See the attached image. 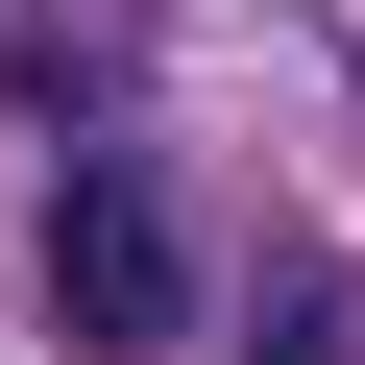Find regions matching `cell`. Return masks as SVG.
Masks as SVG:
<instances>
[{"mask_svg":"<svg viewBox=\"0 0 365 365\" xmlns=\"http://www.w3.org/2000/svg\"><path fill=\"white\" fill-rule=\"evenodd\" d=\"M49 317L73 341H170V317H195V220H170L146 170H73V195H49Z\"/></svg>","mask_w":365,"mask_h":365,"instance_id":"cell-1","label":"cell"},{"mask_svg":"<svg viewBox=\"0 0 365 365\" xmlns=\"http://www.w3.org/2000/svg\"><path fill=\"white\" fill-rule=\"evenodd\" d=\"M268 365H341V292H268Z\"/></svg>","mask_w":365,"mask_h":365,"instance_id":"cell-3","label":"cell"},{"mask_svg":"<svg viewBox=\"0 0 365 365\" xmlns=\"http://www.w3.org/2000/svg\"><path fill=\"white\" fill-rule=\"evenodd\" d=\"M0 98H73V0H0Z\"/></svg>","mask_w":365,"mask_h":365,"instance_id":"cell-2","label":"cell"}]
</instances>
